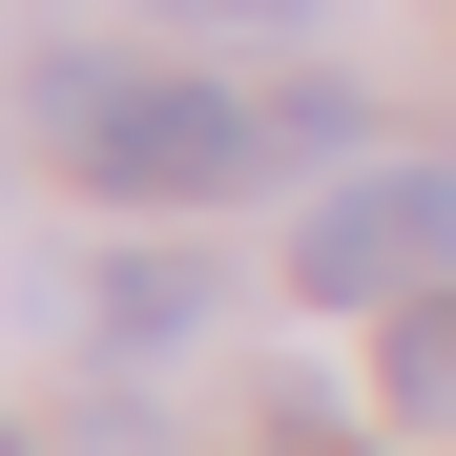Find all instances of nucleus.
<instances>
[{"label":"nucleus","mask_w":456,"mask_h":456,"mask_svg":"<svg viewBox=\"0 0 456 456\" xmlns=\"http://www.w3.org/2000/svg\"><path fill=\"white\" fill-rule=\"evenodd\" d=\"M21 104L104 208H228V187L290 167V104L270 84H187V62H42Z\"/></svg>","instance_id":"nucleus-1"},{"label":"nucleus","mask_w":456,"mask_h":456,"mask_svg":"<svg viewBox=\"0 0 456 456\" xmlns=\"http://www.w3.org/2000/svg\"><path fill=\"white\" fill-rule=\"evenodd\" d=\"M436 270H456V167H353L290 228V290H312V312H415Z\"/></svg>","instance_id":"nucleus-2"},{"label":"nucleus","mask_w":456,"mask_h":456,"mask_svg":"<svg viewBox=\"0 0 456 456\" xmlns=\"http://www.w3.org/2000/svg\"><path fill=\"white\" fill-rule=\"evenodd\" d=\"M84 332H104V353H187V332H208V270H187V249H125V270L84 290Z\"/></svg>","instance_id":"nucleus-3"},{"label":"nucleus","mask_w":456,"mask_h":456,"mask_svg":"<svg viewBox=\"0 0 456 456\" xmlns=\"http://www.w3.org/2000/svg\"><path fill=\"white\" fill-rule=\"evenodd\" d=\"M373 373H395V415H415V436H456V290H415V312H395V353H373Z\"/></svg>","instance_id":"nucleus-4"},{"label":"nucleus","mask_w":456,"mask_h":456,"mask_svg":"<svg viewBox=\"0 0 456 456\" xmlns=\"http://www.w3.org/2000/svg\"><path fill=\"white\" fill-rule=\"evenodd\" d=\"M145 21H332V0H145Z\"/></svg>","instance_id":"nucleus-5"}]
</instances>
